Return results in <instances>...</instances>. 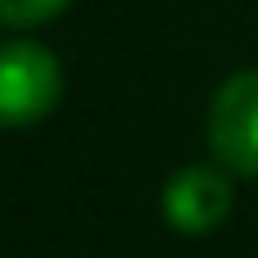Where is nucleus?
Returning <instances> with one entry per match:
<instances>
[{
	"mask_svg": "<svg viewBox=\"0 0 258 258\" xmlns=\"http://www.w3.org/2000/svg\"><path fill=\"white\" fill-rule=\"evenodd\" d=\"M163 218L181 236H209L231 218V181L209 163L177 168L163 186Z\"/></svg>",
	"mask_w": 258,
	"mask_h": 258,
	"instance_id": "nucleus-3",
	"label": "nucleus"
},
{
	"mask_svg": "<svg viewBox=\"0 0 258 258\" xmlns=\"http://www.w3.org/2000/svg\"><path fill=\"white\" fill-rule=\"evenodd\" d=\"M63 95L59 59L36 41H9L0 50V113L9 127L41 122Z\"/></svg>",
	"mask_w": 258,
	"mask_h": 258,
	"instance_id": "nucleus-2",
	"label": "nucleus"
},
{
	"mask_svg": "<svg viewBox=\"0 0 258 258\" xmlns=\"http://www.w3.org/2000/svg\"><path fill=\"white\" fill-rule=\"evenodd\" d=\"M68 0H0V18L9 27H36L45 18H54Z\"/></svg>",
	"mask_w": 258,
	"mask_h": 258,
	"instance_id": "nucleus-4",
	"label": "nucleus"
},
{
	"mask_svg": "<svg viewBox=\"0 0 258 258\" xmlns=\"http://www.w3.org/2000/svg\"><path fill=\"white\" fill-rule=\"evenodd\" d=\"M209 150L227 172L258 177V68L231 73L209 104Z\"/></svg>",
	"mask_w": 258,
	"mask_h": 258,
	"instance_id": "nucleus-1",
	"label": "nucleus"
}]
</instances>
